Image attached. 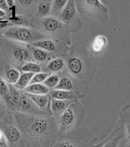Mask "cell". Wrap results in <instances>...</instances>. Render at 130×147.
Instances as JSON below:
<instances>
[{"mask_svg": "<svg viewBox=\"0 0 130 147\" xmlns=\"http://www.w3.org/2000/svg\"><path fill=\"white\" fill-rule=\"evenodd\" d=\"M15 121L29 147H51L59 136L57 120L52 115L14 112Z\"/></svg>", "mask_w": 130, "mask_h": 147, "instance_id": "cell-1", "label": "cell"}, {"mask_svg": "<svg viewBox=\"0 0 130 147\" xmlns=\"http://www.w3.org/2000/svg\"><path fill=\"white\" fill-rule=\"evenodd\" d=\"M67 71L70 74L84 84H89L96 72V64H90L88 56L80 55L72 50L66 57Z\"/></svg>", "mask_w": 130, "mask_h": 147, "instance_id": "cell-2", "label": "cell"}, {"mask_svg": "<svg viewBox=\"0 0 130 147\" xmlns=\"http://www.w3.org/2000/svg\"><path fill=\"white\" fill-rule=\"evenodd\" d=\"M98 140L94 132L86 126L59 136L51 147H92Z\"/></svg>", "mask_w": 130, "mask_h": 147, "instance_id": "cell-3", "label": "cell"}, {"mask_svg": "<svg viewBox=\"0 0 130 147\" xmlns=\"http://www.w3.org/2000/svg\"><path fill=\"white\" fill-rule=\"evenodd\" d=\"M86 110L80 101L72 102L63 113L56 118L59 136L74 131L80 127Z\"/></svg>", "mask_w": 130, "mask_h": 147, "instance_id": "cell-4", "label": "cell"}, {"mask_svg": "<svg viewBox=\"0 0 130 147\" xmlns=\"http://www.w3.org/2000/svg\"><path fill=\"white\" fill-rule=\"evenodd\" d=\"M35 24L38 27L36 29L51 38L50 36L59 39L65 43L70 42L68 28L58 18L49 16L42 18H38Z\"/></svg>", "mask_w": 130, "mask_h": 147, "instance_id": "cell-5", "label": "cell"}, {"mask_svg": "<svg viewBox=\"0 0 130 147\" xmlns=\"http://www.w3.org/2000/svg\"><path fill=\"white\" fill-rule=\"evenodd\" d=\"M5 37L26 43L32 44L51 38L36 29L21 27H12L3 33Z\"/></svg>", "mask_w": 130, "mask_h": 147, "instance_id": "cell-6", "label": "cell"}, {"mask_svg": "<svg viewBox=\"0 0 130 147\" xmlns=\"http://www.w3.org/2000/svg\"><path fill=\"white\" fill-rule=\"evenodd\" d=\"M57 17L66 25L69 32H78L82 28L83 24L78 13L75 1H68L66 6Z\"/></svg>", "mask_w": 130, "mask_h": 147, "instance_id": "cell-7", "label": "cell"}, {"mask_svg": "<svg viewBox=\"0 0 130 147\" xmlns=\"http://www.w3.org/2000/svg\"><path fill=\"white\" fill-rule=\"evenodd\" d=\"M0 129L11 146L16 145L23 139L13 114L10 113L0 118Z\"/></svg>", "mask_w": 130, "mask_h": 147, "instance_id": "cell-8", "label": "cell"}, {"mask_svg": "<svg viewBox=\"0 0 130 147\" xmlns=\"http://www.w3.org/2000/svg\"><path fill=\"white\" fill-rule=\"evenodd\" d=\"M58 74L60 77L59 82L53 89L78 92L84 95L87 93L89 84L82 82L67 71H62Z\"/></svg>", "mask_w": 130, "mask_h": 147, "instance_id": "cell-9", "label": "cell"}, {"mask_svg": "<svg viewBox=\"0 0 130 147\" xmlns=\"http://www.w3.org/2000/svg\"><path fill=\"white\" fill-rule=\"evenodd\" d=\"M81 5V10L84 13L99 20L104 23L108 20V8L99 1H78Z\"/></svg>", "mask_w": 130, "mask_h": 147, "instance_id": "cell-10", "label": "cell"}, {"mask_svg": "<svg viewBox=\"0 0 130 147\" xmlns=\"http://www.w3.org/2000/svg\"><path fill=\"white\" fill-rule=\"evenodd\" d=\"M16 112L35 115L45 113L40 111L29 96L23 90H21L20 100Z\"/></svg>", "mask_w": 130, "mask_h": 147, "instance_id": "cell-11", "label": "cell"}, {"mask_svg": "<svg viewBox=\"0 0 130 147\" xmlns=\"http://www.w3.org/2000/svg\"><path fill=\"white\" fill-rule=\"evenodd\" d=\"M124 137V133L118 120L111 134L105 140L98 144V146L99 147H117Z\"/></svg>", "mask_w": 130, "mask_h": 147, "instance_id": "cell-12", "label": "cell"}, {"mask_svg": "<svg viewBox=\"0 0 130 147\" xmlns=\"http://www.w3.org/2000/svg\"><path fill=\"white\" fill-rule=\"evenodd\" d=\"M11 48V53L17 61L29 63L34 62V59L28 45L25 46L21 45H15Z\"/></svg>", "mask_w": 130, "mask_h": 147, "instance_id": "cell-13", "label": "cell"}, {"mask_svg": "<svg viewBox=\"0 0 130 147\" xmlns=\"http://www.w3.org/2000/svg\"><path fill=\"white\" fill-rule=\"evenodd\" d=\"M120 124L124 137L130 143V103L123 106L119 113Z\"/></svg>", "mask_w": 130, "mask_h": 147, "instance_id": "cell-14", "label": "cell"}, {"mask_svg": "<svg viewBox=\"0 0 130 147\" xmlns=\"http://www.w3.org/2000/svg\"><path fill=\"white\" fill-rule=\"evenodd\" d=\"M49 94L52 98L72 102L80 101L85 96L78 92L58 89H51Z\"/></svg>", "mask_w": 130, "mask_h": 147, "instance_id": "cell-15", "label": "cell"}, {"mask_svg": "<svg viewBox=\"0 0 130 147\" xmlns=\"http://www.w3.org/2000/svg\"><path fill=\"white\" fill-rule=\"evenodd\" d=\"M26 93L41 111L43 113L49 114L52 115L50 108L51 96L50 94L38 95Z\"/></svg>", "mask_w": 130, "mask_h": 147, "instance_id": "cell-16", "label": "cell"}, {"mask_svg": "<svg viewBox=\"0 0 130 147\" xmlns=\"http://www.w3.org/2000/svg\"><path fill=\"white\" fill-rule=\"evenodd\" d=\"M8 84L9 93L5 102L9 110L16 112L20 100L21 90L16 88L13 85Z\"/></svg>", "mask_w": 130, "mask_h": 147, "instance_id": "cell-17", "label": "cell"}, {"mask_svg": "<svg viewBox=\"0 0 130 147\" xmlns=\"http://www.w3.org/2000/svg\"><path fill=\"white\" fill-rule=\"evenodd\" d=\"M72 101L52 98L51 99V111L52 116L56 119L60 117L70 105Z\"/></svg>", "mask_w": 130, "mask_h": 147, "instance_id": "cell-18", "label": "cell"}, {"mask_svg": "<svg viewBox=\"0 0 130 147\" xmlns=\"http://www.w3.org/2000/svg\"><path fill=\"white\" fill-rule=\"evenodd\" d=\"M3 73L0 74L7 83L14 85L18 81L20 76V72L19 71L8 64H5Z\"/></svg>", "mask_w": 130, "mask_h": 147, "instance_id": "cell-19", "label": "cell"}, {"mask_svg": "<svg viewBox=\"0 0 130 147\" xmlns=\"http://www.w3.org/2000/svg\"><path fill=\"white\" fill-rule=\"evenodd\" d=\"M52 2L51 0L38 1L35 8L36 17L42 18L49 16L52 11Z\"/></svg>", "mask_w": 130, "mask_h": 147, "instance_id": "cell-20", "label": "cell"}, {"mask_svg": "<svg viewBox=\"0 0 130 147\" xmlns=\"http://www.w3.org/2000/svg\"><path fill=\"white\" fill-rule=\"evenodd\" d=\"M50 90L43 84L36 83L28 85L23 91L28 94L39 95L48 94Z\"/></svg>", "mask_w": 130, "mask_h": 147, "instance_id": "cell-21", "label": "cell"}, {"mask_svg": "<svg viewBox=\"0 0 130 147\" xmlns=\"http://www.w3.org/2000/svg\"><path fill=\"white\" fill-rule=\"evenodd\" d=\"M65 61L61 58H57L52 60L48 63L46 66L43 69V72L57 73L61 71L64 66Z\"/></svg>", "mask_w": 130, "mask_h": 147, "instance_id": "cell-22", "label": "cell"}, {"mask_svg": "<svg viewBox=\"0 0 130 147\" xmlns=\"http://www.w3.org/2000/svg\"><path fill=\"white\" fill-rule=\"evenodd\" d=\"M31 45L43 49L48 52H54L56 45L53 41L50 39L40 40L31 44Z\"/></svg>", "mask_w": 130, "mask_h": 147, "instance_id": "cell-23", "label": "cell"}, {"mask_svg": "<svg viewBox=\"0 0 130 147\" xmlns=\"http://www.w3.org/2000/svg\"><path fill=\"white\" fill-rule=\"evenodd\" d=\"M28 47L31 52L33 58L38 62L46 61L51 57V54L47 51L31 45Z\"/></svg>", "mask_w": 130, "mask_h": 147, "instance_id": "cell-24", "label": "cell"}, {"mask_svg": "<svg viewBox=\"0 0 130 147\" xmlns=\"http://www.w3.org/2000/svg\"><path fill=\"white\" fill-rule=\"evenodd\" d=\"M35 74L32 72H23L21 74L18 81L13 86L19 90H23L29 85Z\"/></svg>", "mask_w": 130, "mask_h": 147, "instance_id": "cell-25", "label": "cell"}, {"mask_svg": "<svg viewBox=\"0 0 130 147\" xmlns=\"http://www.w3.org/2000/svg\"><path fill=\"white\" fill-rule=\"evenodd\" d=\"M107 40L103 36H98L96 37L92 42V48L94 51L99 52L101 51L107 44Z\"/></svg>", "mask_w": 130, "mask_h": 147, "instance_id": "cell-26", "label": "cell"}, {"mask_svg": "<svg viewBox=\"0 0 130 147\" xmlns=\"http://www.w3.org/2000/svg\"><path fill=\"white\" fill-rule=\"evenodd\" d=\"M67 2L68 1H53L51 12L53 16L57 17L59 16L66 6Z\"/></svg>", "mask_w": 130, "mask_h": 147, "instance_id": "cell-27", "label": "cell"}, {"mask_svg": "<svg viewBox=\"0 0 130 147\" xmlns=\"http://www.w3.org/2000/svg\"><path fill=\"white\" fill-rule=\"evenodd\" d=\"M22 71L24 72H32L35 74L42 72V67L40 64L34 63H26L21 67Z\"/></svg>", "mask_w": 130, "mask_h": 147, "instance_id": "cell-28", "label": "cell"}, {"mask_svg": "<svg viewBox=\"0 0 130 147\" xmlns=\"http://www.w3.org/2000/svg\"><path fill=\"white\" fill-rule=\"evenodd\" d=\"M60 77L58 74H51L43 82L50 90L54 89L59 82Z\"/></svg>", "mask_w": 130, "mask_h": 147, "instance_id": "cell-29", "label": "cell"}, {"mask_svg": "<svg viewBox=\"0 0 130 147\" xmlns=\"http://www.w3.org/2000/svg\"><path fill=\"white\" fill-rule=\"evenodd\" d=\"M9 93L8 84L0 74V97L5 101Z\"/></svg>", "mask_w": 130, "mask_h": 147, "instance_id": "cell-30", "label": "cell"}, {"mask_svg": "<svg viewBox=\"0 0 130 147\" xmlns=\"http://www.w3.org/2000/svg\"><path fill=\"white\" fill-rule=\"evenodd\" d=\"M51 74H52L51 73H47V72H40V73L35 74L31 80L29 85L43 82L45 81L46 79Z\"/></svg>", "mask_w": 130, "mask_h": 147, "instance_id": "cell-31", "label": "cell"}, {"mask_svg": "<svg viewBox=\"0 0 130 147\" xmlns=\"http://www.w3.org/2000/svg\"><path fill=\"white\" fill-rule=\"evenodd\" d=\"M8 109L5 102L0 97V118L9 113Z\"/></svg>", "mask_w": 130, "mask_h": 147, "instance_id": "cell-32", "label": "cell"}, {"mask_svg": "<svg viewBox=\"0 0 130 147\" xmlns=\"http://www.w3.org/2000/svg\"><path fill=\"white\" fill-rule=\"evenodd\" d=\"M9 8L6 1L0 0V9L7 11L9 10Z\"/></svg>", "mask_w": 130, "mask_h": 147, "instance_id": "cell-33", "label": "cell"}, {"mask_svg": "<svg viewBox=\"0 0 130 147\" xmlns=\"http://www.w3.org/2000/svg\"><path fill=\"white\" fill-rule=\"evenodd\" d=\"M6 1L9 7H12L13 6L15 1L13 0H7Z\"/></svg>", "mask_w": 130, "mask_h": 147, "instance_id": "cell-34", "label": "cell"}, {"mask_svg": "<svg viewBox=\"0 0 130 147\" xmlns=\"http://www.w3.org/2000/svg\"><path fill=\"white\" fill-rule=\"evenodd\" d=\"M7 22H0V30L3 29L7 26Z\"/></svg>", "mask_w": 130, "mask_h": 147, "instance_id": "cell-35", "label": "cell"}, {"mask_svg": "<svg viewBox=\"0 0 130 147\" xmlns=\"http://www.w3.org/2000/svg\"><path fill=\"white\" fill-rule=\"evenodd\" d=\"M5 16V13L4 11L0 9V18H3Z\"/></svg>", "mask_w": 130, "mask_h": 147, "instance_id": "cell-36", "label": "cell"}, {"mask_svg": "<svg viewBox=\"0 0 130 147\" xmlns=\"http://www.w3.org/2000/svg\"><path fill=\"white\" fill-rule=\"evenodd\" d=\"M4 136V135L2 133V131H1V130L0 129V140H1V139Z\"/></svg>", "mask_w": 130, "mask_h": 147, "instance_id": "cell-37", "label": "cell"}, {"mask_svg": "<svg viewBox=\"0 0 130 147\" xmlns=\"http://www.w3.org/2000/svg\"><path fill=\"white\" fill-rule=\"evenodd\" d=\"M122 147H127L126 146H125V147H124V146H122Z\"/></svg>", "mask_w": 130, "mask_h": 147, "instance_id": "cell-38", "label": "cell"}]
</instances>
